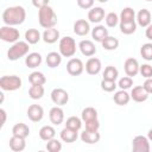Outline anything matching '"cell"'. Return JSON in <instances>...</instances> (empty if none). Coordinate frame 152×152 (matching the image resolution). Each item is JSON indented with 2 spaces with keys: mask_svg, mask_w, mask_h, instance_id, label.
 Masks as SVG:
<instances>
[{
  "mask_svg": "<svg viewBox=\"0 0 152 152\" xmlns=\"http://www.w3.org/2000/svg\"><path fill=\"white\" fill-rule=\"evenodd\" d=\"M1 18L5 25H8V26L21 25L26 19V11L23 6H19V5L11 6L4 10Z\"/></svg>",
  "mask_w": 152,
  "mask_h": 152,
  "instance_id": "6da1fadb",
  "label": "cell"
},
{
  "mask_svg": "<svg viewBox=\"0 0 152 152\" xmlns=\"http://www.w3.org/2000/svg\"><path fill=\"white\" fill-rule=\"evenodd\" d=\"M38 21L39 25L44 28L55 27L57 24V14L55 13L53 8L48 6H44L38 10Z\"/></svg>",
  "mask_w": 152,
  "mask_h": 152,
  "instance_id": "7a4b0ae2",
  "label": "cell"
},
{
  "mask_svg": "<svg viewBox=\"0 0 152 152\" xmlns=\"http://www.w3.org/2000/svg\"><path fill=\"white\" fill-rule=\"evenodd\" d=\"M28 50H30V44L25 40H18L15 43L12 44V46L8 49L7 51V58L10 61H18L24 56L28 55Z\"/></svg>",
  "mask_w": 152,
  "mask_h": 152,
  "instance_id": "3957f363",
  "label": "cell"
},
{
  "mask_svg": "<svg viewBox=\"0 0 152 152\" xmlns=\"http://www.w3.org/2000/svg\"><path fill=\"white\" fill-rule=\"evenodd\" d=\"M58 49H59V53L63 57H72L76 53V49H77L76 48V42L72 37L65 36V37L59 39Z\"/></svg>",
  "mask_w": 152,
  "mask_h": 152,
  "instance_id": "277c9868",
  "label": "cell"
},
{
  "mask_svg": "<svg viewBox=\"0 0 152 152\" xmlns=\"http://www.w3.org/2000/svg\"><path fill=\"white\" fill-rule=\"evenodd\" d=\"M21 78L17 75H6L0 78V88L5 91H14L21 88Z\"/></svg>",
  "mask_w": 152,
  "mask_h": 152,
  "instance_id": "5b68a950",
  "label": "cell"
},
{
  "mask_svg": "<svg viewBox=\"0 0 152 152\" xmlns=\"http://www.w3.org/2000/svg\"><path fill=\"white\" fill-rule=\"evenodd\" d=\"M20 38V33L19 31L14 27V26H8V25H4L0 28V39L6 42V43H15L18 42Z\"/></svg>",
  "mask_w": 152,
  "mask_h": 152,
  "instance_id": "8992f818",
  "label": "cell"
},
{
  "mask_svg": "<svg viewBox=\"0 0 152 152\" xmlns=\"http://www.w3.org/2000/svg\"><path fill=\"white\" fill-rule=\"evenodd\" d=\"M133 152H150V140L147 137L137 135L132 140Z\"/></svg>",
  "mask_w": 152,
  "mask_h": 152,
  "instance_id": "52a82bcc",
  "label": "cell"
},
{
  "mask_svg": "<svg viewBox=\"0 0 152 152\" xmlns=\"http://www.w3.org/2000/svg\"><path fill=\"white\" fill-rule=\"evenodd\" d=\"M84 70V64L80 58H70L66 63V71L71 76H80Z\"/></svg>",
  "mask_w": 152,
  "mask_h": 152,
  "instance_id": "ba28073f",
  "label": "cell"
},
{
  "mask_svg": "<svg viewBox=\"0 0 152 152\" xmlns=\"http://www.w3.org/2000/svg\"><path fill=\"white\" fill-rule=\"evenodd\" d=\"M51 100L56 106H64L69 101V94L63 88H55L51 91Z\"/></svg>",
  "mask_w": 152,
  "mask_h": 152,
  "instance_id": "9c48e42d",
  "label": "cell"
},
{
  "mask_svg": "<svg viewBox=\"0 0 152 152\" xmlns=\"http://www.w3.org/2000/svg\"><path fill=\"white\" fill-rule=\"evenodd\" d=\"M124 69H125V72L127 76L129 77H134L139 74V69H140V65L138 63V61L133 57H129L125 61L124 63Z\"/></svg>",
  "mask_w": 152,
  "mask_h": 152,
  "instance_id": "30bf717a",
  "label": "cell"
},
{
  "mask_svg": "<svg viewBox=\"0 0 152 152\" xmlns=\"http://www.w3.org/2000/svg\"><path fill=\"white\" fill-rule=\"evenodd\" d=\"M44 116V109L39 104H31L27 108V118L33 122H39Z\"/></svg>",
  "mask_w": 152,
  "mask_h": 152,
  "instance_id": "8fae6325",
  "label": "cell"
},
{
  "mask_svg": "<svg viewBox=\"0 0 152 152\" xmlns=\"http://www.w3.org/2000/svg\"><path fill=\"white\" fill-rule=\"evenodd\" d=\"M104 17H106V14H104V10L102 7L95 6V7H91L88 11V20H89V23L100 24L104 19Z\"/></svg>",
  "mask_w": 152,
  "mask_h": 152,
  "instance_id": "7c38bea8",
  "label": "cell"
},
{
  "mask_svg": "<svg viewBox=\"0 0 152 152\" xmlns=\"http://www.w3.org/2000/svg\"><path fill=\"white\" fill-rule=\"evenodd\" d=\"M131 99L133 100V101H135V102H138V103H140V102H145L147 99H148V96H150V94L145 90V88L142 87V86H137V87H133L132 88V90H131Z\"/></svg>",
  "mask_w": 152,
  "mask_h": 152,
  "instance_id": "4fadbf2b",
  "label": "cell"
},
{
  "mask_svg": "<svg viewBox=\"0 0 152 152\" xmlns=\"http://www.w3.org/2000/svg\"><path fill=\"white\" fill-rule=\"evenodd\" d=\"M84 68H86L87 74L95 76V75H97V74L101 71L102 64H101V61H100L99 58H96V57H90V58L86 62Z\"/></svg>",
  "mask_w": 152,
  "mask_h": 152,
  "instance_id": "5bb4252c",
  "label": "cell"
},
{
  "mask_svg": "<svg viewBox=\"0 0 152 152\" xmlns=\"http://www.w3.org/2000/svg\"><path fill=\"white\" fill-rule=\"evenodd\" d=\"M74 33L80 36V37H83V36H87L89 32H90V25H89V21H87L86 19H78L74 23Z\"/></svg>",
  "mask_w": 152,
  "mask_h": 152,
  "instance_id": "9a60e30c",
  "label": "cell"
},
{
  "mask_svg": "<svg viewBox=\"0 0 152 152\" xmlns=\"http://www.w3.org/2000/svg\"><path fill=\"white\" fill-rule=\"evenodd\" d=\"M49 119L51 124L58 126L64 121V110L61 108V106H55L49 112Z\"/></svg>",
  "mask_w": 152,
  "mask_h": 152,
  "instance_id": "2e32d148",
  "label": "cell"
},
{
  "mask_svg": "<svg viewBox=\"0 0 152 152\" xmlns=\"http://www.w3.org/2000/svg\"><path fill=\"white\" fill-rule=\"evenodd\" d=\"M78 49L80 51L82 52L83 56H87V57H91L96 53V46L95 44L89 40V39H84V40H81L78 43Z\"/></svg>",
  "mask_w": 152,
  "mask_h": 152,
  "instance_id": "e0dca14e",
  "label": "cell"
},
{
  "mask_svg": "<svg viewBox=\"0 0 152 152\" xmlns=\"http://www.w3.org/2000/svg\"><path fill=\"white\" fill-rule=\"evenodd\" d=\"M80 138H81V140L83 142L89 144V145H93V144H96V142L100 141L101 135H100L99 131H88V129H84L81 133Z\"/></svg>",
  "mask_w": 152,
  "mask_h": 152,
  "instance_id": "ac0fdd59",
  "label": "cell"
},
{
  "mask_svg": "<svg viewBox=\"0 0 152 152\" xmlns=\"http://www.w3.org/2000/svg\"><path fill=\"white\" fill-rule=\"evenodd\" d=\"M42 39L46 43V44H53L57 40H59V31L55 27H50V28H45L43 34H42Z\"/></svg>",
  "mask_w": 152,
  "mask_h": 152,
  "instance_id": "d6986e66",
  "label": "cell"
},
{
  "mask_svg": "<svg viewBox=\"0 0 152 152\" xmlns=\"http://www.w3.org/2000/svg\"><path fill=\"white\" fill-rule=\"evenodd\" d=\"M59 137H61V140L62 141H64L66 144H71V142H75L77 140V138H78V131H75V129L64 127L61 131Z\"/></svg>",
  "mask_w": 152,
  "mask_h": 152,
  "instance_id": "ffe728a7",
  "label": "cell"
},
{
  "mask_svg": "<svg viewBox=\"0 0 152 152\" xmlns=\"http://www.w3.org/2000/svg\"><path fill=\"white\" fill-rule=\"evenodd\" d=\"M135 19H137V24L139 26L147 27L151 24V12L148 10H146V8H142L137 13Z\"/></svg>",
  "mask_w": 152,
  "mask_h": 152,
  "instance_id": "44dd1931",
  "label": "cell"
},
{
  "mask_svg": "<svg viewBox=\"0 0 152 152\" xmlns=\"http://www.w3.org/2000/svg\"><path fill=\"white\" fill-rule=\"evenodd\" d=\"M42 55L39 52H31L25 57V64L30 69H34L42 64Z\"/></svg>",
  "mask_w": 152,
  "mask_h": 152,
  "instance_id": "7402d4cb",
  "label": "cell"
},
{
  "mask_svg": "<svg viewBox=\"0 0 152 152\" xmlns=\"http://www.w3.org/2000/svg\"><path fill=\"white\" fill-rule=\"evenodd\" d=\"M62 55L59 52H56V51H51L46 55V58H45V62H46V65L51 69L53 68H57L59 66V64L62 63Z\"/></svg>",
  "mask_w": 152,
  "mask_h": 152,
  "instance_id": "603a6c76",
  "label": "cell"
},
{
  "mask_svg": "<svg viewBox=\"0 0 152 152\" xmlns=\"http://www.w3.org/2000/svg\"><path fill=\"white\" fill-rule=\"evenodd\" d=\"M8 144H10V148L14 152H21L26 147L25 138H20V137H15V135H12Z\"/></svg>",
  "mask_w": 152,
  "mask_h": 152,
  "instance_id": "cb8c5ba5",
  "label": "cell"
},
{
  "mask_svg": "<svg viewBox=\"0 0 152 152\" xmlns=\"http://www.w3.org/2000/svg\"><path fill=\"white\" fill-rule=\"evenodd\" d=\"M107 36H108V30L107 27H104V25H96L94 28H91V37L95 42L101 43Z\"/></svg>",
  "mask_w": 152,
  "mask_h": 152,
  "instance_id": "d4e9b609",
  "label": "cell"
},
{
  "mask_svg": "<svg viewBox=\"0 0 152 152\" xmlns=\"http://www.w3.org/2000/svg\"><path fill=\"white\" fill-rule=\"evenodd\" d=\"M113 100L118 106H126L131 100V95L127 93V90L120 89L114 94Z\"/></svg>",
  "mask_w": 152,
  "mask_h": 152,
  "instance_id": "484cf974",
  "label": "cell"
},
{
  "mask_svg": "<svg viewBox=\"0 0 152 152\" xmlns=\"http://www.w3.org/2000/svg\"><path fill=\"white\" fill-rule=\"evenodd\" d=\"M12 134L20 138H26L30 134V128L24 122H18L12 127Z\"/></svg>",
  "mask_w": 152,
  "mask_h": 152,
  "instance_id": "4316f807",
  "label": "cell"
},
{
  "mask_svg": "<svg viewBox=\"0 0 152 152\" xmlns=\"http://www.w3.org/2000/svg\"><path fill=\"white\" fill-rule=\"evenodd\" d=\"M120 23H131L135 21V12L132 7H125L120 12Z\"/></svg>",
  "mask_w": 152,
  "mask_h": 152,
  "instance_id": "83f0119b",
  "label": "cell"
},
{
  "mask_svg": "<svg viewBox=\"0 0 152 152\" xmlns=\"http://www.w3.org/2000/svg\"><path fill=\"white\" fill-rule=\"evenodd\" d=\"M55 135H56V131L50 125H45L39 129V138L44 141H49V140L53 139Z\"/></svg>",
  "mask_w": 152,
  "mask_h": 152,
  "instance_id": "f1b7e54d",
  "label": "cell"
},
{
  "mask_svg": "<svg viewBox=\"0 0 152 152\" xmlns=\"http://www.w3.org/2000/svg\"><path fill=\"white\" fill-rule=\"evenodd\" d=\"M42 39V34L37 28H28L25 32V40L28 44H37Z\"/></svg>",
  "mask_w": 152,
  "mask_h": 152,
  "instance_id": "f546056e",
  "label": "cell"
},
{
  "mask_svg": "<svg viewBox=\"0 0 152 152\" xmlns=\"http://www.w3.org/2000/svg\"><path fill=\"white\" fill-rule=\"evenodd\" d=\"M102 48L104 50H108V51H113V50H116L118 46H119V39L115 38V37H112V36H107L102 42Z\"/></svg>",
  "mask_w": 152,
  "mask_h": 152,
  "instance_id": "4dcf8cb0",
  "label": "cell"
},
{
  "mask_svg": "<svg viewBox=\"0 0 152 152\" xmlns=\"http://www.w3.org/2000/svg\"><path fill=\"white\" fill-rule=\"evenodd\" d=\"M44 87L43 86H38V84H31L30 89H28V96L32 100H40L44 96Z\"/></svg>",
  "mask_w": 152,
  "mask_h": 152,
  "instance_id": "1f68e13d",
  "label": "cell"
},
{
  "mask_svg": "<svg viewBox=\"0 0 152 152\" xmlns=\"http://www.w3.org/2000/svg\"><path fill=\"white\" fill-rule=\"evenodd\" d=\"M28 81L31 84H38V86H44L46 83V77L44 76L43 72L40 71H33L28 75Z\"/></svg>",
  "mask_w": 152,
  "mask_h": 152,
  "instance_id": "d6a6232c",
  "label": "cell"
},
{
  "mask_svg": "<svg viewBox=\"0 0 152 152\" xmlns=\"http://www.w3.org/2000/svg\"><path fill=\"white\" fill-rule=\"evenodd\" d=\"M104 80H109V81H116L118 76H119V70L113 66V65H108L104 68L103 74H102Z\"/></svg>",
  "mask_w": 152,
  "mask_h": 152,
  "instance_id": "836d02e7",
  "label": "cell"
},
{
  "mask_svg": "<svg viewBox=\"0 0 152 152\" xmlns=\"http://www.w3.org/2000/svg\"><path fill=\"white\" fill-rule=\"evenodd\" d=\"M81 119L83 120V122L93 119H97V110L94 107H86L81 113Z\"/></svg>",
  "mask_w": 152,
  "mask_h": 152,
  "instance_id": "e575fe53",
  "label": "cell"
},
{
  "mask_svg": "<svg viewBox=\"0 0 152 152\" xmlns=\"http://www.w3.org/2000/svg\"><path fill=\"white\" fill-rule=\"evenodd\" d=\"M119 28H120L121 33L129 36V34H132V33L135 32V30H137V23H135V21H131V23H120V24H119Z\"/></svg>",
  "mask_w": 152,
  "mask_h": 152,
  "instance_id": "d590c367",
  "label": "cell"
},
{
  "mask_svg": "<svg viewBox=\"0 0 152 152\" xmlns=\"http://www.w3.org/2000/svg\"><path fill=\"white\" fill-rule=\"evenodd\" d=\"M82 119L77 118V116H70L66 119L65 121V127L68 128H71V129H75V131H80L81 127H82Z\"/></svg>",
  "mask_w": 152,
  "mask_h": 152,
  "instance_id": "8d00e7d4",
  "label": "cell"
},
{
  "mask_svg": "<svg viewBox=\"0 0 152 152\" xmlns=\"http://www.w3.org/2000/svg\"><path fill=\"white\" fill-rule=\"evenodd\" d=\"M140 55L145 61L151 62L152 61V43L142 44L140 48Z\"/></svg>",
  "mask_w": 152,
  "mask_h": 152,
  "instance_id": "74e56055",
  "label": "cell"
},
{
  "mask_svg": "<svg viewBox=\"0 0 152 152\" xmlns=\"http://www.w3.org/2000/svg\"><path fill=\"white\" fill-rule=\"evenodd\" d=\"M104 21H106V25H107L108 27H115V26L119 24L120 18H119V15H118L115 12H109L108 14H106Z\"/></svg>",
  "mask_w": 152,
  "mask_h": 152,
  "instance_id": "f35d334b",
  "label": "cell"
},
{
  "mask_svg": "<svg viewBox=\"0 0 152 152\" xmlns=\"http://www.w3.org/2000/svg\"><path fill=\"white\" fill-rule=\"evenodd\" d=\"M46 150L49 152H59L62 150V142L58 139H51L49 141H46Z\"/></svg>",
  "mask_w": 152,
  "mask_h": 152,
  "instance_id": "ab89813d",
  "label": "cell"
},
{
  "mask_svg": "<svg viewBox=\"0 0 152 152\" xmlns=\"http://www.w3.org/2000/svg\"><path fill=\"white\" fill-rule=\"evenodd\" d=\"M100 86H101V89L104 90V91H107V93L114 91L115 88L118 87V84L115 83V81H109V80H104V78H102Z\"/></svg>",
  "mask_w": 152,
  "mask_h": 152,
  "instance_id": "60d3db41",
  "label": "cell"
},
{
  "mask_svg": "<svg viewBox=\"0 0 152 152\" xmlns=\"http://www.w3.org/2000/svg\"><path fill=\"white\" fill-rule=\"evenodd\" d=\"M132 86H133V80H132V77H129V76L121 77V78L119 80V82H118V87H119L120 89H124V90H127V89L132 88Z\"/></svg>",
  "mask_w": 152,
  "mask_h": 152,
  "instance_id": "b9f144b4",
  "label": "cell"
},
{
  "mask_svg": "<svg viewBox=\"0 0 152 152\" xmlns=\"http://www.w3.org/2000/svg\"><path fill=\"white\" fill-rule=\"evenodd\" d=\"M139 74L142 77H145V78H151L152 77V65H150V64H142V65H140Z\"/></svg>",
  "mask_w": 152,
  "mask_h": 152,
  "instance_id": "7bdbcfd3",
  "label": "cell"
},
{
  "mask_svg": "<svg viewBox=\"0 0 152 152\" xmlns=\"http://www.w3.org/2000/svg\"><path fill=\"white\" fill-rule=\"evenodd\" d=\"M84 126H86V129H88V131H99V128H100V121L97 119H93V120L86 121L84 122Z\"/></svg>",
  "mask_w": 152,
  "mask_h": 152,
  "instance_id": "ee69618b",
  "label": "cell"
},
{
  "mask_svg": "<svg viewBox=\"0 0 152 152\" xmlns=\"http://www.w3.org/2000/svg\"><path fill=\"white\" fill-rule=\"evenodd\" d=\"M94 2L95 0H77V5L82 10H90L94 7Z\"/></svg>",
  "mask_w": 152,
  "mask_h": 152,
  "instance_id": "f6af8a7d",
  "label": "cell"
},
{
  "mask_svg": "<svg viewBox=\"0 0 152 152\" xmlns=\"http://www.w3.org/2000/svg\"><path fill=\"white\" fill-rule=\"evenodd\" d=\"M31 1H32V5L38 10L44 7V6H48L50 2V0H31Z\"/></svg>",
  "mask_w": 152,
  "mask_h": 152,
  "instance_id": "bcb514c9",
  "label": "cell"
},
{
  "mask_svg": "<svg viewBox=\"0 0 152 152\" xmlns=\"http://www.w3.org/2000/svg\"><path fill=\"white\" fill-rule=\"evenodd\" d=\"M142 87L145 88V90L148 93V94H152V77L151 78H146Z\"/></svg>",
  "mask_w": 152,
  "mask_h": 152,
  "instance_id": "7dc6e473",
  "label": "cell"
},
{
  "mask_svg": "<svg viewBox=\"0 0 152 152\" xmlns=\"http://www.w3.org/2000/svg\"><path fill=\"white\" fill-rule=\"evenodd\" d=\"M0 115H1V127L6 124V119H7V114H6V110L4 108L0 109Z\"/></svg>",
  "mask_w": 152,
  "mask_h": 152,
  "instance_id": "c3c4849f",
  "label": "cell"
},
{
  "mask_svg": "<svg viewBox=\"0 0 152 152\" xmlns=\"http://www.w3.org/2000/svg\"><path fill=\"white\" fill-rule=\"evenodd\" d=\"M145 36L147 39L152 40V24H150L147 27H146V31H145Z\"/></svg>",
  "mask_w": 152,
  "mask_h": 152,
  "instance_id": "681fc988",
  "label": "cell"
},
{
  "mask_svg": "<svg viewBox=\"0 0 152 152\" xmlns=\"http://www.w3.org/2000/svg\"><path fill=\"white\" fill-rule=\"evenodd\" d=\"M147 138H148L150 141H152V128L148 129V132H147Z\"/></svg>",
  "mask_w": 152,
  "mask_h": 152,
  "instance_id": "f907efd6",
  "label": "cell"
},
{
  "mask_svg": "<svg viewBox=\"0 0 152 152\" xmlns=\"http://www.w3.org/2000/svg\"><path fill=\"white\" fill-rule=\"evenodd\" d=\"M0 96H1V99H0V103H2V101H4V93H0Z\"/></svg>",
  "mask_w": 152,
  "mask_h": 152,
  "instance_id": "816d5d0a",
  "label": "cell"
},
{
  "mask_svg": "<svg viewBox=\"0 0 152 152\" xmlns=\"http://www.w3.org/2000/svg\"><path fill=\"white\" fill-rule=\"evenodd\" d=\"M97 1H99V2H101V4H106L108 0H97Z\"/></svg>",
  "mask_w": 152,
  "mask_h": 152,
  "instance_id": "f5cc1de1",
  "label": "cell"
},
{
  "mask_svg": "<svg viewBox=\"0 0 152 152\" xmlns=\"http://www.w3.org/2000/svg\"><path fill=\"white\" fill-rule=\"evenodd\" d=\"M145 1H152V0H145Z\"/></svg>",
  "mask_w": 152,
  "mask_h": 152,
  "instance_id": "db71d44e",
  "label": "cell"
}]
</instances>
